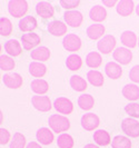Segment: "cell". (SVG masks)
Here are the masks:
<instances>
[{
    "mask_svg": "<svg viewBox=\"0 0 139 148\" xmlns=\"http://www.w3.org/2000/svg\"><path fill=\"white\" fill-rule=\"evenodd\" d=\"M134 1L131 0H121V1H118L117 3V12L118 15L123 16V17H127V16H130L134 11Z\"/></svg>",
    "mask_w": 139,
    "mask_h": 148,
    "instance_id": "23",
    "label": "cell"
},
{
    "mask_svg": "<svg viewBox=\"0 0 139 148\" xmlns=\"http://www.w3.org/2000/svg\"><path fill=\"white\" fill-rule=\"evenodd\" d=\"M103 62L101 55L98 51H91L86 56V65L90 68H98Z\"/></svg>",
    "mask_w": 139,
    "mask_h": 148,
    "instance_id": "31",
    "label": "cell"
},
{
    "mask_svg": "<svg viewBox=\"0 0 139 148\" xmlns=\"http://www.w3.org/2000/svg\"><path fill=\"white\" fill-rule=\"evenodd\" d=\"M123 96L129 101H136L139 99V87L135 84H128L123 88Z\"/></svg>",
    "mask_w": 139,
    "mask_h": 148,
    "instance_id": "22",
    "label": "cell"
},
{
    "mask_svg": "<svg viewBox=\"0 0 139 148\" xmlns=\"http://www.w3.org/2000/svg\"><path fill=\"white\" fill-rule=\"evenodd\" d=\"M29 73L31 76L36 77V79L40 78L46 75L47 73V67L45 66L42 62H37V61H32L29 65Z\"/></svg>",
    "mask_w": 139,
    "mask_h": 148,
    "instance_id": "28",
    "label": "cell"
},
{
    "mask_svg": "<svg viewBox=\"0 0 139 148\" xmlns=\"http://www.w3.org/2000/svg\"><path fill=\"white\" fill-rule=\"evenodd\" d=\"M47 29L49 31V34H51L55 37H61L65 36L67 34V25L62 21L59 20H53V21L48 23Z\"/></svg>",
    "mask_w": 139,
    "mask_h": 148,
    "instance_id": "14",
    "label": "cell"
},
{
    "mask_svg": "<svg viewBox=\"0 0 139 148\" xmlns=\"http://www.w3.org/2000/svg\"><path fill=\"white\" fill-rule=\"evenodd\" d=\"M19 29L23 31V32H32V30H35L38 26L37 23V19L32 16H25L23 18H21L19 22H18Z\"/></svg>",
    "mask_w": 139,
    "mask_h": 148,
    "instance_id": "15",
    "label": "cell"
},
{
    "mask_svg": "<svg viewBox=\"0 0 139 148\" xmlns=\"http://www.w3.org/2000/svg\"><path fill=\"white\" fill-rule=\"evenodd\" d=\"M84 148H100L98 145H95V144H87Z\"/></svg>",
    "mask_w": 139,
    "mask_h": 148,
    "instance_id": "44",
    "label": "cell"
},
{
    "mask_svg": "<svg viewBox=\"0 0 139 148\" xmlns=\"http://www.w3.org/2000/svg\"><path fill=\"white\" fill-rule=\"evenodd\" d=\"M103 6H106V7H114L116 3H118L117 1H115V0H112V1H108V0H103Z\"/></svg>",
    "mask_w": 139,
    "mask_h": 148,
    "instance_id": "43",
    "label": "cell"
},
{
    "mask_svg": "<svg viewBox=\"0 0 139 148\" xmlns=\"http://www.w3.org/2000/svg\"><path fill=\"white\" fill-rule=\"evenodd\" d=\"M5 50L9 56L17 57L22 52L21 44L17 39H9L5 44Z\"/></svg>",
    "mask_w": 139,
    "mask_h": 148,
    "instance_id": "24",
    "label": "cell"
},
{
    "mask_svg": "<svg viewBox=\"0 0 139 148\" xmlns=\"http://www.w3.org/2000/svg\"><path fill=\"white\" fill-rule=\"evenodd\" d=\"M80 124L82 128H85L88 132H91V130H94V129H96L97 127L99 126L100 120H99V117L96 114L88 112V114H85L81 117Z\"/></svg>",
    "mask_w": 139,
    "mask_h": 148,
    "instance_id": "9",
    "label": "cell"
},
{
    "mask_svg": "<svg viewBox=\"0 0 139 148\" xmlns=\"http://www.w3.org/2000/svg\"><path fill=\"white\" fill-rule=\"evenodd\" d=\"M36 12L44 19L51 18L55 15V8L48 1H39L36 5Z\"/></svg>",
    "mask_w": 139,
    "mask_h": 148,
    "instance_id": "12",
    "label": "cell"
},
{
    "mask_svg": "<svg viewBox=\"0 0 139 148\" xmlns=\"http://www.w3.org/2000/svg\"><path fill=\"white\" fill-rule=\"evenodd\" d=\"M62 46L67 51H78L81 48V39L76 34H68L62 39Z\"/></svg>",
    "mask_w": 139,
    "mask_h": 148,
    "instance_id": "5",
    "label": "cell"
},
{
    "mask_svg": "<svg viewBox=\"0 0 139 148\" xmlns=\"http://www.w3.org/2000/svg\"><path fill=\"white\" fill-rule=\"evenodd\" d=\"M129 78L134 82L139 84V65L134 66L129 71Z\"/></svg>",
    "mask_w": 139,
    "mask_h": 148,
    "instance_id": "40",
    "label": "cell"
},
{
    "mask_svg": "<svg viewBox=\"0 0 139 148\" xmlns=\"http://www.w3.org/2000/svg\"><path fill=\"white\" fill-rule=\"evenodd\" d=\"M125 111L131 118H139V104L138 103H129L125 106Z\"/></svg>",
    "mask_w": 139,
    "mask_h": 148,
    "instance_id": "38",
    "label": "cell"
},
{
    "mask_svg": "<svg viewBox=\"0 0 139 148\" xmlns=\"http://www.w3.org/2000/svg\"><path fill=\"white\" fill-rule=\"evenodd\" d=\"M105 26L101 23H94V25H90L87 28L86 32H87L88 38L92 39V40H97V39H101L105 34Z\"/></svg>",
    "mask_w": 139,
    "mask_h": 148,
    "instance_id": "20",
    "label": "cell"
},
{
    "mask_svg": "<svg viewBox=\"0 0 139 148\" xmlns=\"http://www.w3.org/2000/svg\"><path fill=\"white\" fill-rule=\"evenodd\" d=\"M30 87H31V90L35 94L45 95L48 91V89H49V85H48V82H46V80L41 79V78H38V79H34L31 82Z\"/></svg>",
    "mask_w": 139,
    "mask_h": 148,
    "instance_id": "26",
    "label": "cell"
},
{
    "mask_svg": "<svg viewBox=\"0 0 139 148\" xmlns=\"http://www.w3.org/2000/svg\"><path fill=\"white\" fill-rule=\"evenodd\" d=\"M30 57L32 60H36L37 62H44L50 58V50L47 47H38L31 50Z\"/></svg>",
    "mask_w": 139,
    "mask_h": 148,
    "instance_id": "18",
    "label": "cell"
},
{
    "mask_svg": "<svg viewBox=\"0 0 139 148\" xmlns=\"http://www.w3.org/2000/svg\"><path fill=\"white\" fill-rule=\"evenodd\" d=\"M11 32H12L11 21L6 17H1L0 18V35L2 37H8Z\"/></svg>",
    "mask_w": 139,
    "mask_h": 148,
    "instance_id": "35",
    "label": "cell"
},
{
    "mask_svg": "<svg viewBox=\"0 0 139 148\" xmlns=\"http://www.w3.org/2000/svg\"><path fill=\"white\" fill-rule=\"evenodd\" d=\"M48 124L52 132L55 133H64L67 132L70 128V121L65 115H59V114H53L48 119Z\"/></svg>",
    "mask_w": 139,
    "mask_h": 148,
    "instance_id": "1",
    "label": "cell"
},
{
    "mask_svg": "<svg viewBox=\"0 0 139 148\" xmlns=\"http://www.w3.org/2000/svg\"><path fill=\"white\" fill-rule=\"evenodd\" d=\"M120 40L126 48H135L138 42V38L136 36V34L130 30H125L120 36Z\"/></svg>",
    "mask_w": 139,
    "mask_h": 148,
    "instance_id": "21",
    "label": "cell"
},
{
    "mask_svg": "<svg viewBox=\"0 0 139 148\" xmlns=\"http://www.w3.org/2000/svg\"><path fill=\"white\" fill-rule=\"evenodd\" d=\"M66 66L69 70L71 71H77L79 70L82 66V59L79 55L77 53H71L67 57L66 59Z\"/></svg>",
    "mask_w": 139,
    "mask_h": 148,
    "instance_id": "25",
    "label": "cell"
},
{
    "mask_svg": "<svg viewBox=\"0 0 139 148\" xmlns=\"http://www.w3.org/2000/svg\"><path fill=\"white\" fill-rule=\"evenodd\" d=\"M70 86L73 90L76 91H85L87 89V82L81 77V76H78V75H73L70 77Z\"/></svg>",
    "mask_w": 139,
    "mask_h": 148,
    "instance_id": "29",
    "label": "cell"
},
{
    "mask_svg": "<svg viewBox=\"0 0 139 148\" xmlns=\"http://www.w3.org/2000/svg\"><path fill=\"white\" fill-rule=\"evenodd\" d=\"M112 57L119 65H128L132 60V52L126 47H117L112 52Z\"/></svg>",
    "mask_w": 139,
    "mask_h": 148,
    "instance_id": "6",
    "label": "cell"
},
{
    "mask_svg": "<svg viewBox=\"0 0 139 148\" xmlns=\"http://www.w3.org/2000/svg\"><path fill=\"white\" fill-rule=\"evenodd\" d=\"M41 41V38L38 34L35 32H27V34H23L21 36V42L23 49L26 50H34L35 47H37L38 45L40 44Z\"/></svg>",
    "mask_w": 139,
    "mask_h": 148,
    "instance_id": "8",
    "label": "cell"
},
{
    "mask_svg": "<svg viewBox=\"0 0 139 148\" xmlns=\"http://www.w3.org/2000/svg\"><path fill=\"white\" fill-rule=\"evenodd\" d=\"M64 19L68 26L77 28L81 25L84 17H82V14L78 10H69L64 14Z\"/></svg>",
    "mask_w": 139,
    "mask_h": 148,
    "instance_id": "10",
    "label": "cell"
},
{
    "mask_svg": "<svg viewBox=\"0 0 139 148\" xmlns=\"http://www.w3.org/2000/svg\"><path fill=\"white\" fill-rule=\"evenodd\" d=\"M138 46H139V37H138Z\"/></svg>",
    "mask_w": 139,
    "mask_h": 148,
    "instance_id": "46",
    "label": "cell"
},
{
    "mask_svg": "<svg viewBox=\"0 0 139 148\" xmlns=\"http://www.w3.org/2000/svg\"><path fill=\"white\" fill-rule=\"evenodd\" d=\"M105 73L110 79H118L123 75V68L116 61H109L105 66Z\"/></svg>",
    "mask_w": 139,
    "mask_h": 148,
    "instance_id": "16",
    "label": "cell"
},
{
    "mask_svg": "<svg viewBox=\"0 0 139 148\" xmlns=\"http://www.w3.org/2000/svg\"><path fill=\"white\" fill-rule=\"evenodd\" d=\"M31 104L35 109L39 111H49L51 109L52 105L48 96H32Z\"/></svg>",
    "mask_w": 139,
    "mask_h": 148,
    "instance_id": "11",
    "label": "cell"
},
{
    "mask_svg": "<svg viewBox=\"0 0 139 148\" xmlns=\"http://www.w3.org/2000/svg\"><path fill=\"white\" fill-rule=\"evenodd\" d=\"M97 49L103 55H108L116 49V38L112 35H106L97 42Z\"/></svg>",
    "mask_w": 139,
    "mask_h": 148,
    "instance_id": "3",
    "label": "cell"
},
{
    "mask_svg": "<svg viewBox=\"0 0 139 148\" xmlns=\"http://www.w3.org/2000/svg\"><path fill=\"white\" fill-rule=\"evenodd\" d=\"M121 129L128 137H139V121L135 118H125L121 123Z\"/></svg>",
    "mask_w": 139,
    "mask_h": 148,
    "instance_id": "4",
    "label": "cell"
},
{
    "mask_svg": "<svg viewBox=\"0 0 139 148\" xmlns=\"http://www.w3.org/2000/svg\"><path fill=\"white\" fill-rule=\"evenodd\" d=\"M26 137L21 133H15L10 141V148H26Z\"/></svg>",
    "mask_w": 139,
    "mask_h": 148,
    "instance_id": "37",
    "label": "cell"
},
{
    "mask_svg": "<svg viewBox=\"0 0 139 148\" xmlns=\"http://www.w3.org/2000/svg\"><path fill=\"white\" fill-rule=\"evenodd\" d=\"M94 141L98 146H107V145H109L110 141H111L109 133L103 130V129L96 130L94 133Z\"/></svg>",
    "mask_w": 139,
    "mask_h": 148,
    "instance_id": "27",
    "label": "cell"
},
{
    "mask_svg": "<svg viewBox=\"0 0 139 148\" xmlns=\"http://www.w3.org/2000/svg\"><path fill=\"white\" fill-rule=\"evenodd\" d=\"M111 147L112 148H131V140L121 135H117L114 137L111 141Z\"/></svg>",
    "mask_w": 139,
    "mask_h": 148,
    "instance_id": "33",
    "label": "cell"
},
{
    "mask_svg": "<svg viewBox=\"0 0 139 148\" xmlns=\"http://www.w3.org/2000/svg\"><path fill=\"white\" fill-rule=\"evenodd\" d=\"M53 107L59 114H64V115H69L73 110V101L66 97H58L53 101Z\"/></svg>",
    "mask_w": 139,
    "mask_h": 148,
    "instance_id": "7",
    "label": "cell"
},
{
    "mask_svg": "<svg viewBox=\"0 0 139 148\" xmlns=\"http://www.w3.org/2000/svg\"><path fill=\"white\" fill-rule=\"evenodd\" d=\"M79 3H80V1H78V0H61L60 1V6L64 9H66L67 11L73 10L75 8L79 6Z\"/></svg>",
    "mask_w": 139,
    "mask_h": 148,
    "instance_id": "39",
    "label": "cell"
},
{
    "mask_svg": "<svg viewBox=\"0 0 139 148\" xmlns=\"http://www.w3.org/2000/svg\"><path fill=\"white\" fill-rule=\"evenodd\" d=\"M9 140H10V133L8 132L7 129L1 128V129H0V144L3 146V145H6Z\"/></svg>",
    "mask_w": 139,
    "mask_h": 148,
    "instance_id": "41",
    "label": "cell"
},
{
    "mask_svg": "<svg viewBox=\"0 0 139 148\" xmlns=\"http://www.w3.org/2000/svg\"><path fill=\"white\" fill-rule=\"evenodd\" d=\"M87 79L95 87H101L105 82L103 74L98 70H89L87 73Z\"/></svg>",
    "mask_w": 139,
    "mask_h": 148,
    "instance_id": "30",
    "label": "cell"
},
{
    "mask_svg": "<svg viewBox=\"0 0 139 148\" xmlns=\"http://www.w3.org/2000/svg\"><path fill=\"white\" fill-rule=\"evenodd\" d=\"M36 138L41 145H46V146L50 145L55 139L52 130H50L47 127H41L40 129H38V132L36 134Z\"/></svg>",
    "mask_w": 139,
    "mask_h": 148,
    "instance_id": "17",
    "label": "cell"
},
{
    "mask_svg": "<svg viewBox=\"0 0 139 148\" xmlns=\"http://www.w3.org/2000/svg\"><path fill=\"white\" fill-rule=\"evenodd\" d=\"M73 138L69 134H61L57 139V145L59 148H73Z\"/></svg>",
    "mask_w": 139,
    "mask_h": 148,
    "instance_id": "36",
    "label": "cell"
},
{
    "mask_svg": "<svg viewBox=\"0 0 139 148\" xmlns=\"http://www.w3.org/2000/svg\"><path fill=\"white\" fill-rule=\"evenodd\" d=\"M106 17H107V11H106L105 7L100 6V5H96L89 10V18L97 23L103 21L106 19Z\"/></svg>",
    "mask_w": 139,
    "mask_h": 148,
    "instance_id": "19",
    "label": "cell"
},
{
    "mask_svg": "<svg viewBox=\"0 0 139 148\" xmlns=\"http://www.w3.org/2000/svg\"><path fill=\"white\" fill-rule=\"evenodd\" d=\"M136 14H137V16H139V5L136 7Z\"/></svg>",
    "mask_w": 139,
    "mask_h": 148,
    "instance_id": "45",
    "label": "cell"
},
{
    "mask_svg": "<svg viewBox=\"0 0 139 148\" xmlns=\"http://www.w3.org/2000/svg\"><path fill=\"white\" fill-rule=\"evenodd\" d=\"M26 148H42L40 146V144H38L37 141H30L29 144H27Z\"/></svg>",
    "mask_w": 139,
    "mask_h": 148,
    "instance_id": "42",
    "label": "cell"
},
{
    "mask_svg": "<svg viewBox=\"0 0 139 148\" xmlns=\"http://www.w3.org/2000/svg\"><path fill=\"white\" fill-rule=\"evenodd\" d=\"M78 105L84 110H90L95 105V99L89 94H82L78 97Z\"/></svg>",
    "mask_w": 139,
    "mask_h": 148,
    "instance_id": "32",
    "label": "cell"
},
{
    "mask_svg": "<svg viewBox=\"0 0 139 148\" xmlns=\"http://www.w3.org/2000/svg\"><path fill=\"white\" fill-rule=\"evenodd\" d=\"M16 62L14 58H11L9 55H1L0 56V69L3 71H9L15 69Z\"/></svg>",
    "mask_w": 139,
    "mask_h": 148,
    "instance_id": "34",
    "label": "cell"
},
{
    "mask_svg": "<svg viewBox=\"0 0 139 148\" xmlns=\"http://www.w3.org/2000/svg\"><path fill=\"white\" fill-rule=\"evenodd\" d=\"M28 10V2L26 0H10L8 2V12L15 18H23Z\"/></svg>",
    "mask_w": 139,
    "mask_h": 148,
    "instance_id": "2",
    "label": "cell"
},
{
    "mask_svg": "<svg viewBox=\"0 0 139 148\" xmlns=\"http://www.w3.org/2000/svg\"><path fill=\"white\" fill-rule=\"evenodd\" d=\"M2 82L5 84V86L10 89H17L21 87L22 82V77L17 73L14 74H6L2 76Z\"/></svg>",
    "mask_w": 139,
    "mask_h": 148,
    "instance_id": "13",
    "label": "cell"
}]
</instances>
